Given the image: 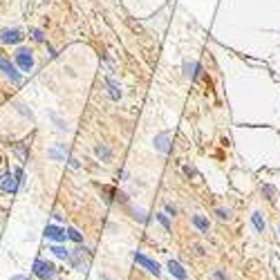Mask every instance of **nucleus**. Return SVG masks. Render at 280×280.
I'll return each mask as SVG.
<instances>
[{"label":"nucleus","mask_w":280,"mask_h":280,"mask_svg":"<svg viewBox=\"0 0 280 280\" xmlns=\"http://www.w3.org/2000/svg\"><path fill=\"white\" fill-rule=\"evenodd\" d=\"M34 276L41 278V280H52L56 276V267L47 260H34V267H32Z\"/></svg>","instance_id":"obj_1"},{"label":"nucleus","mask_w":280,"mask_h":280,"mask_svg":"<svg viewBox=\"0 0 280 280\" xmlns=\"http://www.w3.org/2000/svg\"><path fill=\"white\" fill-rule=\"evenodd\" d=\"M21 184H23V171L18 168L14 175H12V173H7V175L3 177V184H0V188H3L5 193H14Z\"/></svg>","instance_id":"obj_2"},{"label":"nucleus","mask_w":280,"mask_h":280,"mask_svg":"<svg viewBox=\"0 0 280 280\" xmlns=\"http://www.w3.org/2000/svg\"><path fill=\"white\" fill-rule=\"evenodd\" d=\"M0 72H3L5 76H9V79L14 81V83H21V72H16V67H14V63L7 59V56L0 54Z\"/></svg>","instance_id":"obj_3"},{"label":"nucleus","mask_w":280,"mask_h":280,"mask_svg":"<svg viewBox=\"0 0 280 280\" xmlns=\"http://www.w3.org/2000/svg\"><path fill=\"white\" fill-rule=\"evenodd\" d=\"M16 63H18V67H21L23 72H30L32 67H34V56H32V52L25 50V47H21V50L16 52Z\"/></svg>","instance_id":"obj_4"},{"label":"nucleus","mask_w":280,"mask_h":280,"mask_svg":"<svg viewBox=\"0 0 280 280\" xmlns=\"http://www.w3.org/2000/svg\"><path fill=\"white\" fill-rule=\"evenodd\" d=\"M132 258H134V262H139L144 269H146V271L155 273V276H159V273H162V269H159V264L155 262V260L146 258V255H144V253H137V251H134V255H132Z\"/></svg>","instance_id":"obj_5"},{"label":"nucleus","mask_w":280,"mask_h":280,"mask_svg":"<svg viewBox=\"0 0 280 280\" xmlns=\"http://www.w3.org/2000/svg\"><path fill=\"white\" fill-rule=\"evenodd\" d=\"M43 235H45L47 240H54V242H65V238H67L65 231H63L61 226H54V224H47Z\"/></svg>","instance_id":"obj_6"},{"label":"nucleus","mask_w":280,"mask_h":280,"mask_svg":"<svg viewBox=\"0 0 280 280\" xmlns=\"http://www.w3.org/2000/svg\"><path fill=\"white\" fill-rule=\"evenodd\" d=\"M0 41L5 45H16V43L23 41V32L21 30H3L0 32Z\"/></svg>","instance_id":"obj_7"},{"label":"nucleus","mask_w":280,"mask_h":280,"mask_svg":"<svg viewBox=\"0 0 280 280\" xmlns=\"http://www.w3.org/2000/svg\"><path fill=\"white\" fill-rule=\"evenodd\" d=\"M184 70H186V76L191 81H197L202 76V65H200V63H195V61L184 63Z\"/></svg>","instance_id":"obj_8"},{"label":"nucleus","mask_w":280,"mask_h":280,"mask_svg":"<svg viewBox=\"0 0 280 280\" xmlns=\"http://www.w3.org/2000/svg\"><path fill=\"white\" fill-rule=\"evenodd\" d=\"M168 271L173 273V276L175 278H180V280H186V271H184V267H182L180 262H177V260H168Z\"/></svg>","instance_id":"obj_9"},{"label":"nucleus","mask_w":280,"mask_h":280,"mask_svg":"<svg viewBox=\"0 0 280 280\" xmlns=\"http://www.w3.org/2000/svg\"><path fill=\"white\" fill-rule=\"evenodd\" d=\"M251 222H253V226H255V231H258V233H264L267 224H264V218H262V213H260V211H253V215H251Z\"/></svg>","instance_id":"obj_10"},{"label":"nucleus","mask_w":280,"mask_h":280,"mask_svg":"<svg viewBox=\"0 0 280 280\" xmlns=\"http://www.w3.org/2000/svg\"><path fill=\"white\" fill-rule=\"evenodd\" d=\"M168 132H162V134H157V139H155V148L157 151H162V153H168Z\"/></svg>","instance_id":"obj_11"},{"label":"nucleus","mask_w":280,"mask_h":280,"mask_svg":"<svg viewBox=\"0 0 280 280\" xmlns=\"http://www.w3.org/2000/svg\"><path fill=\"white\" fill-rule=\"evenodd\" d=\"M191 222L197 226V229L202 231V233H209V220H204L202 215H193V220H191Z\"/></svg>","instance_id":"obj_12"},{"label":"nucleus","mask_w":280,"mask_h":280,"mask_svg":"<svg viewBox=\"0 0 280 280\" xmlns=\"http://www.w3.org/2000/svg\"><path fill=\"white\" fill-rule=\"evenodd\" d=\"M52 253H54L56 258H67V255H70V251H67L65 247H61V244H54V247H52Z\"/></svg>","instance_id":"obj_13"},{"label":"nucleus","mask_w":280,"mask_h":280,"mask_svg":"<svg viewBox=\"0 0 280 280\" xmlns=\"http://www.w3.org/2000/svg\"><path fill=\"white\" fill-rule=\"evenodd\" d=\"M67 238H70L72 242H83V235H81L76 229H72V226H70V229H67Z\"/></svg>","instance_id":"obj_14"},{"label":"nucleus","mask_w":280,"mask_h":280,"mask_svg":"<svg viewBox=\"0 0 280 280\" xmlns=\"http://www.w3.org/2000/svg\"><path fill=\"white\" fill-rule=\"evenodd\" d=\"M108 88H110V96H112L114 101H117V99H121V90H119L117 85L112 83V81H108Z\"/></svg>","instance_id":"obj_15"},{"label":"nucleus","mask_w":280,"mask_h":280,"mask_svg":"<svg viewBox=\"0 0 280 280\" xmlns=\"http://www.w3.org/2000/svg\"><path fill=\"white\" fill-rule=\"evenodd\" d=\"M157 222H159V224H162L166 231H171V222H168V218H166L164 213H159V215H157Z\"/></svg>","instance_id":"obj_16"},{"label":"nucleus","mask_w":280,"mask_h":280,"mask_svg":"<svg viewBox=\"0 0 280 280\" xmlns=\"http://www.w3.org/2000/svg\"><path fill=\"white\" fill-rule=\"evenodd\" d=\"M96 155L103 157V159H110V151L105 146H96Z\"/></svg>","instance_id":"obj_17"},{"label":"nucleus","mask_w":280,"mask_h":280,"mask_svg":"<svg viewBox=\"0 0 280 280\" xmlns=\"http://www.w3.org/2000/svg\"><path fill=\"white\" fill-rule=\"evenodd\" d=\"M218 215H220L222 220H229L231 218V211L229 209H218Z\"/></svg>","instance_id":"obj_18"},{"label":"nucleus","mask_w":280,"mask_h":280,"mask_svg":"<svg viewBox=\"0 0 280 280\" xmlns=\"http://www.w3.org/2000/svg\"><path fill=\"white\" fill-rule=\"evenodd\" d=\"M32 38L41 43V41H43V32H41V30H34V32H32Z\"/></svg>","instance_id":"obj_19"},{"label":"nucleus","mask_w":280,"mask_h":280,"mask_svg":"<svg viewBox=\"0 0 280 280\" xmlns=\"http://www.w3.org/2000/svg\"><path fill=\"white\" fill-rule=\"evenodd\" d=\"M215 278H218V280H229V276H226V273H222V271H215Z\"/></svg>","instance_id":"obj_20"},{"label":"nucleus","mask_w":280,"mask_h":280,"mask_svg":"<svg viewBox=\"0 0 280 280\" xmlns=\"http://www.w3.org/2000/svg\"><path fill=\"white\" fill-rule=\"evenodd\" d=\"M166 211H168V213H173V215L177 213V209H175V206H173V204H168V206H166Z\"/></svg>","instance_id":"obj_21"},{"label":"nucleus","mask_w":280,"mask_h":280,"mask_svg":"<svg viewBox=\"0 0 280 280\" xmlns=\"http://www.w3.org/2000/svg\"><path fill=\"white\" fill-rule=\"evenodd\" d=\"M12 280H25V278H23V276H16V278H12Z\"/></svg>","instance_id":"obj_22"},{"label":"nucleus","mask_w":280,"mask_h":280,"mask_svg":"<svg viewBox=\"0 0 280 280\" xmlns=\"http://www.w3.org/2000/svg\"><path fill=\"white\" fill-rule=\"evenodd\" d=\"M278 235H280V224H278Z\"/></svg>","instance_id":"obj_23"}]
</instances>
